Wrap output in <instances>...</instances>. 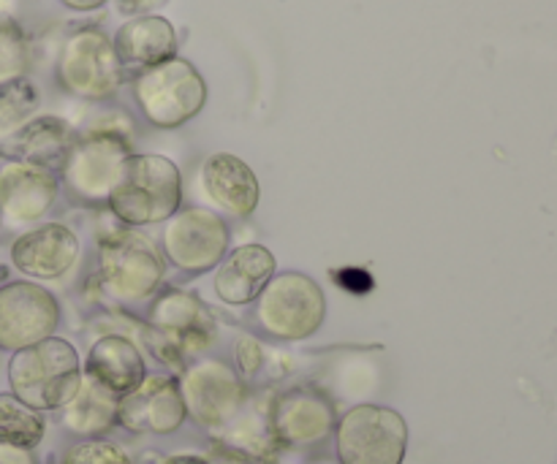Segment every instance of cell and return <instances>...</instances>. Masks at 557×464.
I'll return each instance as SVG.
<instances>
[{"instance_id":"1","label":"cell","mask_w":557,"mask_h":464,"mask_svg":"<svg viewBox=\"0 0 557 464\" xmlns=\"http://www.w3.org/2000/svg\"><path fill=\"white\" fill-rule=\"evenodd\" d=\"M166 277L161 250L136 228H112L98 239L92 283L103 302L114 308H147Z\"/></svg>"},{"instance_id":"2","label":"cell","mask_w":557,"mask_h":464,"mask_svg":"<svg viewBox=\"0 0 557 464\" xmlns=\"http://www.w3.org/2000/svg\"><path fill=\"white\" fill-rule=\"evenodd\" d=\"M183 206V174L166 155L134 152L120 168L107 210L123 228L163 226Z\"/></svg>"},{"instance_id":"3","label":"cell","mask_w":557,"mask_h":464,"mask_svg":"<svg viewBox=\"0 0 557 464\" xmlns=\"http://www.w3.org/2000/svg\"><path fill=\"white\" fill-rule=\"evenodd\" d=\"M215 315L196 293L183 288H161L147 304L141 335L158 362L185 369L205 359L215 342Z\"/></svg>"},{"instance_id":"4","label":"cell","mask_w":557,"mask_h":464,"mask_svg":"<svg viewBox=\"0 0 557 464\" xmlns=\"http://www.w3.org/2000/svg\"><path fill=\"white\" fill-rule=\"evenodd\" d=\"M9 384L11 394L33 411H60L82 384L79 353L63 337L22 348L9 362Z\"/></svg>"},{"instance_id":"5","label":"cell","mask_w":557,"mask_h":464,"mask_svg":"<svg viewBox=\"0 0 557 464\" xmlns=\"http://www.w3.org/2000/svg\"><path fill=\"white\" fill-rule=\"evenodd\" d=\"M326 321V297L305 272H275L253 302V324L277 342L310 340Z\"/></svg>"},{"instance_id":"6","label":"cell","mask_w":557,"mask_h":464,"mask_svg":"<svg viewBox=\"0 0 557 464\" xmlns=\"http://www.w3.org/2000/svg\"><path fill=\"white\" fill-rule=\"evenodd\" d=\"M134 101L147 123L161 130H174L205 109V76L185 58L163 60L136 74Z\"/></svg>"},{"instance_id":"7","label":"cell","mask_w":557,"mask_h":464,"mask_svg":"<svg viewBox=\"0 0 557 464\" xmlns=\"http://www.w3.org/2000/svg\"><path fill=\"white\" fill-rule=\"evenodd\" d=\"M131 155L134 150L128 136L120 130H87L85 136H76L60 166V188L82 206H107L109 190Z\"/></svg>"},{"instance_id":"8","label":"cell","mask_w":557,"mask_h":464,"mask_svg":"<svg viewBox=\"0 0 557 464\" xmlns=\"http://www.w3.org/2000/svg\"><path fill=\"white\" fill-rule=\"evenodd\" d=\"M232 244L226 217L207 206H180L161 226V255L185 277H201L218 269Z\"/></svg>"},{"instance_id":"9","label":"cell","mask_w":557,"mask_h":464,"mask_svg":"<svg viewBox=\"0 0 557 464\" xmlns=\"http://www.w3.org/2000/svg\"><path fill=\"white\" fill-rule=\"evenodd\" d=\"M337 464H403L408 424L395 407L357 405L335 424Z\"/></svg>"},{"instance_id":"10","label":"cell","mask_w":557,"mask_h":464,"mask_svg":"<svg viewBox=\"0 0 557 464\" xmlns=\"http://www.w3.org/2000/svg\"><path fill=\"white\" fill-rule=\"evenodd\" d=\"M180 391L188 416L207 432H226L239 422L248 402L243 378L221 359H199L180 375Z\"/></svg>"},{"instance_id":"11","label":"cell","mask_w":557,"mask_h":464,"mask_svg":"<svg viewBox=\"0 0 557 464\" xmlns=\"http://www.w3.org/2000/svg\"><path fill=\"white\" fill-rule=\"evenodd\" d=\"M125 68L114 43L98 27L71 33L58 54V85L85 101H103L120 90Z\"/></svg>"},{"instance_id":"12","label":"cell","mask_w":557,"mask_h":464,"mask_svg":"<svg viewBox=\"0 0 557 464\" xmlns=\"http://www.w3.org/2000/svg\"><path fill=\"white\" fill-rule=\"evenodd\" d=\"M63 321L58 297L41 283L9 280L0 288V351L16 353L49 340Z\"/></svg>"},{"instance_id":"13","label":"cell","mask_w":557,"mask_h":464,"mask_svg":"<svg viewBox=\"0 0 557 464\" xmlns=\"http://www.w3.org/2000/svg\"><path fill=\"white\" fill-rule=\"evenodd\" d=\"M11 264L30 280H60L82 261V239L65 223H36L11 242Z\"/></svg>"},{"instance_id":"14","label":"cell","mask_w":557,"mask_h":464,"mask_svg":"<svg viewBox=\"0 0 557 464\" xmlns=\"http://www.w3.org/2000/svg\"><path fill=\"white\" fill-rule=\"evenodd\" d=\"M335 407L315 389H288L272 400L267 429L277 446H315L335 432Z\"/></svg>"},{"instance_id":"15","label":"cell","mask_w":557,"mask_h":464,"mask_svg":"<svg viewBox=\"0 0 557 464\" xmlns=\"http://www.w3.org/2000/svg\"><path fill=\"white\" fill-rule=\"evenodd\" d=\"M60 199V179L52 168L5 161L0 166V221L33 226L52 212Z\"/></svg>"},{"instance_id":"16","label":"cell","mask_w":557,"mask_h":464,"mask_svg":"<svg viewBox=\"0 0 557 464\" xmlns=\"http://www.w3.org/2000/svg\"><path fill=\"white\" fill-rule=\"evenodd\" d=\"M185 418L183 391L172 375H147L145 384L117 405V424L134 435H174Z\"/></svg>"},{"instance_id":"17","label":"cell","mask_w":557,"mask_h":464,"mask_svg":"<svg viewBox=\"0 0 557 464\" xmlns=\"http://www.w3.org/2000/svg\"><path fill=\"white\" fill-rule=\"evenodd\" d=\"M201 193L210 199L218 215L234 221H248L261 204V185L253 168L232 152H215L205 161L199 172Z\"/></svg>"},{"instance_id":"18","label":"cell","mask_w":557,"mask_h":464,"mask_svg":"<svg viewBox=\"0 0 557 464\" xmlns=\"http://www.w3.org/2000/svg\"><path fill=\"white\" fill-rule=\"evenodd\" d=\"M275 272L277 261L270 248L259 242L239 244V248L228 250L226 259L218 264L212 291H215L218 302L228 304V308H248L259 299Z\"/></svg>"},{"instance_id":"19","label":"cell","mask_w":557,"mask_h":464,"mask_svg":"<svg viewBox=\"0 0 557 464\" xmlns=\"http://www.w3.org/2000/svg\"><path fill=\"white\" fill-rule=\"evenodd\" d=\"M82 373L117 400L139 389L147 378V362L139 348L123 335H103L90 346Z\"/></svg>"},{"instance_id":"20","label":"cell","mask_w":557,"mask_h":464,"mask_svg":"<svg viewBox=\"0 0 557 464\" xmlns=\"http://www.w3.org/2000/svg\"><path fill=\"white\" fill-rule=\"evenodd\" d=\"M74 141L76 134L71 130V125L65 120L52 117V114H41V117H30L25 125L11 130L0 141V158H5V161L36 163V166L60 172Z\"/></svg>"},{"instance_id":"21","label":"cell","mask_w":557,"mask_h":464,"mask_svg":"<svg viewBox=\"0 0 557 464\" xmlns=\"http://www.w3.org/2000/svg\"><path fill=\"white\" fill-rule=\"evenodd\" d=\"M112 43L123 68L145 71L163 60L177 58V30L166 16L158 14L128 20L120 27Z\"/></svg>"},{"instance_id":"22","label":"cell","mask_w":557,"mask_h":464,"mask_svg":"<svg viewBox=\"0 0 557 464\" xmlns=\"http://www.w3.org/2000/svg\"><path fill=\"white\" fill-rule=\"evenodd\" d=\"M117 405L120 400L92 384L85 373H82V384L76 394L71 397L69 405L60 407L63 411V424L69 432L79 435L82 440H92L107 435L109 429L117 424Z\"/></svg>"},{"instance_id":"23","label":"cell","mask_w":557,"mask_h":464,"mask_svg":"<svg viewBox=\"0 0 557 464\" xmlns=\"http://www.w3.org/2000/svg\"><path fill=\"white\" fill-rule=\"evenodd\" d=\"M47 435V422L14 394H0V446L33 451Z\"/></svg>"},{"instance_id":"24","label":"cell","mask_w":557,"mask_h":464,"mask_svg":"<svg viewBox=\"0 0 557 464\" xmlns=\"http://www.w3.org/2000/svg\"><path fill=\"white\" fill-rule=\"evenodd\" d=\"M30 52L22 27L9 16H0V85L14 79H25Z\"/></svg>"},{"instance_id":"25","label":"cell","mask_w":557,"mask_h":464,"mask_svg":"<svg viewBox=\"0 0 557 464\" xmlns=\"http://www.w3.org/2000/svg\"><path fill=\"white\" fill-rule=\"evenodd\" d=\"M36 106L38 92L27 79L0 85V130H16L20 125H25Z\"/></svg>"},{"instance_id":"26","label":"cell","mask_w":557,"mask_h":464,"mask_svg":"<svg viewBox=\"0 0 557 464\" xmlns=\"http://www.w3.org/2000/svg\"><path fill=\"white\" fill-rule=\"evenodd\" d=\"M60 464H134V462H131V456L125 454L117 443H112V440L92 438V440H79L76 446H71Z\"/></svg>"},{"instance_id":"27","label":"cell","mask_w":557,"mask_h":464,"mask_svg":"<svg viewBox=\"0 0 557 464\" xmlns=\"http://www.w3.org/2000/svg\"><path fill=\"white\" fill-rule=\"evenodd\" d=\"M234 362H237L239 378H253L261 369V362H264V351H261V342L256 337L243 335L234 346Z\"/></svg>"},{"instance_id":"28","label":"cell","mask_w":557,"mask_h":464,"mask_svg":"<svg viewBox=\"0 0 557 464\" xmlns=\"http://www.w3.org/2000/svg\"><path fill=\"white\" fill-rule=\"evenodd\" d=\"M163 3H169V0H117V9L125 16H147L161 9Z\"/></svg>"},{"instance_id":"29","label":"cell","mask_w":557,"mask_h":464,"mask_svg":"<svg viewBox=\"0 0 557 464\" xmlns=\"http://www.w3.org/2000/svg\"><path fill=\"white\" fill-rule=\"evenodd\" d=\"M0 464H38L36 454L27 449H14V446H0Z\"/></svg>"},{"instance_id":"30","label":"cell","mask_w":557,"mask_h":464,"mask_svg":"<svg viewBox=\"0 0 557 464\" xmlns=\"http://www.w3.org/2000/svg\"><path fill=\"white\" fill-rule=\"evenodd\" d=\"M63 5H69V9L74 11H96L101 9L103 3H109V0H60Z\"/></svg>"},{"instance_id":"31","label":"cell","mask_w":557,"mask_h":464,"mask_svg":"<svg viewBox=\"0 0 557 464\" xmlns=\"http://www.w3.org/2000/svg\"><path fill=\"white\" fill-rule=\"evenodd\" d=\"M163 464H212L207 462L205 456H194V454H177V456H169Z\"/></svg>"},{"instance_id":"32","label":"cell","mask_w":557,"mask_h":464,"mask_svg":"<svg viewBox=\"0 0 557 464\" xmlns=\"http://www.w3.org/2000/svg\"><path fill=\"white\" fill-rule=\"evenodd\" d=\"M5 283H9V266H5L3 261H0V288H3Z\"/></svg>"},{"instance_id":"33","label":"cell","mask_w":557,"mask_h":464,"mask_svg":"<svg viewBox=\"0 0 557 464\" xmlns=\"http://www.w3.org/2000/svg\"><path fill=\"white\" fill-rule=\"evenodd\" d=\"M315 464H335V462H315Z\"/></svg>"}]
</instances>
